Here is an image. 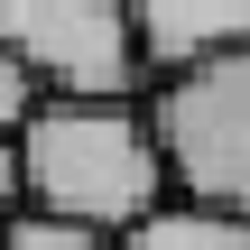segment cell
<instances>
[{"instance_id": "6da1fadb", "label": "cell", "mask_w": 250, "mask_h": 250, "mask_svg": "<svg viewBox=\"0 0 250 250\" xmlns=\"http://www.w3.org/2000/svg\"><path fill=\"white\" fill-rule=\"evenodd\" d=\"M19 167H28V213L93 232H139L176 195L148 93H46L37 121L19 130Z\"/></svg>"}, {"instance_id": "7a4b0ae2", "label": "cell", "mask_w": 250, "mask_h": 250, "mask_svg": "<svg viewBox=\"0 0 250 250\" xmlns=\"http://www.w3.org/2000/svg\"><path fill=\"white\" fill-rule=\"evenodd\" d=\"M148 121H158V148L176 167V195L250 213V46H223V56L158 74Z\"/></svg>"}, {"instance_id": "3957f363", "label": "cell", "mask_w": 250, "mask_h": 250, "mask_svg": "<svg viewBox=\"0 0 250 250\" xmlns=\"http://www.w3.org/2000/svg\"><path fill=\"white\" fill-rule=\"evenodd\" d=\"M0 46L46 93H139V83H158L130 0H0Z\"/></svg>"}, {"instance_id": "277c9868", "label": "cell", "mask_w": 250, "mask_h": 250, "mask_svg": "<svg viewBox=\"0 0 250 250\" xmlns=\"http://www.w3.org/2000/svg\"><path fill=\"white\" fill-rule=\"evenodd\" d=\"M130 19H139L148 74H176L195 56L250 46V0H130Z\"/></svg>"}, {"instance_id": "5b68a950", "label": "cell", "mask_w": 250, "mask_h": 250, "mask_svg": "<svg viewBox=\"0 0 250 250\" xmlns=\"http://www.w3.org/2000/svg\"><path fill=\"white\" fill-rule=\"evenodd\" d=\"M121 250H250V213L195 204V195H167L139 232H121Z\"/></svg>"}, {"instance_id": "8992f818", "label": "cell", "mask_w": 250, "mask_h": 250, "mask_svg": "<svg viewBox=\"0 0 250 250\" xmlns=\"http://www.w3.org/2000/svg\"><path fill=\"white\" fill-rule=\"evenodd\" d=\"M0 250H121V232H93V223H56V213H9Z\"/></svg>"}, {"instance_id": "52a82bcc", "label": "cell", "mask_w": 250, "mask_h": 250, "mask_svg": "<svg viewBox=\"0 0 250 250\" xmlns=\"http://www.w3.org/2000/svg\"><path fill=\"white\" fill-rule=\"evenodd\" d=\"M37 102H46V83H37V74L0 46V139H19V130L37 121Z\"/></svg>"}, {"instance_id": "ba28073f", "label": "cell", "mask_w": 250, "mask_h": 250, "mask_svg": "<svg viewBox=\"0 0 250 250\" xmlns=\"http://www.w3.org/2000/svg\"><path fill=\"white\" fill-rule=\"evenodd\" d=\"M0 213H28V167H19V139H0Z\"/></svg>"}, {"instance_id": "9c48e42d", "label": "cell", "mask_w": 250, "mask_h": 250, "mask_svg": "<svg viewBox=\"0 0 250 250\" xmlns=\"http://www.w3.org/2000/svg\"><path fill=\"white\" fill-rule=\"evenodd\" d=\"M0 232H9V213H0Z\"/></svg>"}]
</instances>
